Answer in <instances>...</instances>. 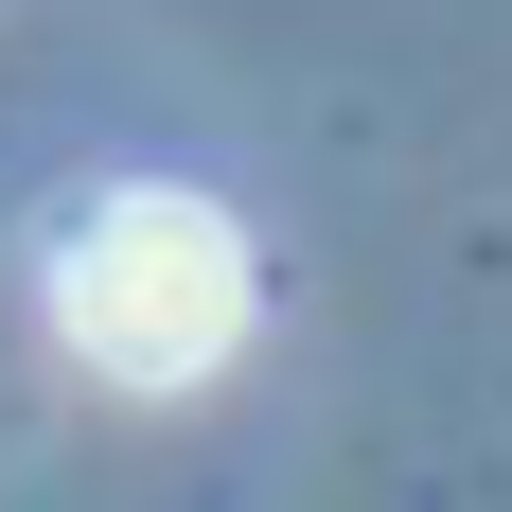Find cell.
Masks as SVG:
<instances>
[{"label": "cell", "instance_id": "obj_1", "mask_svg": "<svg viewBox=\"0 0 512 512\" xmlns=\"http://www.w3.org/2000/svg\"><path fill=\"white\" fill-rule=\"evenodd\" d=\"M265 318V265L248 230L212 195H177V177H124V195H89L71 230H53V354L89 371V389H212V371L248 354Z\"/></svg>", "mask_w": 512, "mask_h": 512}]
</instances>
